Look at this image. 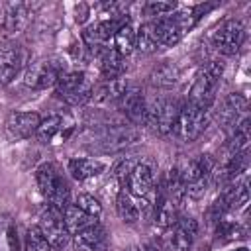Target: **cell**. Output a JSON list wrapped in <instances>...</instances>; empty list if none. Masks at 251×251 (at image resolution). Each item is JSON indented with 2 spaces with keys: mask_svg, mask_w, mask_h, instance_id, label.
Listing matches in <instances>:
<instances>
[{
  "mask_svg": "<svg viewBox=\"0 0 251 251\" xmlns=\"http://www.w3.org/2000/svg\"><path fill=\"white\" fill-rule=\"evenodd\" d=\"M75 206H76V208H80L82 212H86V214L94 216V218H98V216H100V212H102L100 202H98L94 196H90V194H78V196H76Z\"/></svg>",
  "mask_w": 251,
  "mask_h": 251,
  "instance_id": "34",
  "label": "cell"
},
{
  "mask_svg": "<svg viewBox=\"0 0 251 251\" xmlns=\"http://www.w3.org/2000/svg\"><path fill=\"white\" fill-rule=\"evenodd\" d=\"M233 251H249L247 247H239V249H233Z\"/></svg>",
  "mask_w": 251,
  "mask_h": 251,
  "instance_id": "36",
  "label": "cell"
},
{
  "mask_svg": "<svg viewBox=\"0 0 251 251\" xmlns=\"http://www.w3.org/2000/svg\"><path fill=\"white\" fill-rule=\"evenodd\" d=\"M153 180H155L153 167H151L149 163L139 161V163L133 167V171L127 175V178H126V186H127V192H129L131 196H139V198H143V196H147V194L151 192V188H153Z\"/></svg>",
  "mask_w": 251,
  "mask_h": 251,
  "instance_id": "18",
  "label": "cell"
},
{
  "mask_svg": "<svg viewBox=\"0 0 251 251\" xmlns=\"http://www.w3.org/2000/svg\"><path fill=\"white\" fill-rule=\"evenodd\" d=\"M57 86V96L67 102V104H84L88 98H90V92H92V78L82 73V71H75V73H65L59 82L55 84Z\"/></svg>",
  "mask_w": 251,
  "mask_h": 251,
  "instance_id": "7",
  "label": "cell"
},
{
  "mask_svg": "<svg viewBox=\"0 0 251 251\" xmlns=\"http://www.w3.org/2000/svg\"><path fill=\"white\" fill-rule=\"evenodd\" d=\"M63 75H65V63L61 59H55V57L39 59L27 67L24 75V82L33 90H43L57 84Z\"/></svg>",
  "mask_w": 251,
  "mask_h": 251,
  "instance_id": "6",
  "label": "cell"
},
{
  "mask_svg": "<svg viewBox=\"0 0 251 251\" xmlns=\"http://www.w3.org/2000/svg\"><path fill=\"white\" fill-rule=\"evenodd\" d=\"M73 126L71 122H67V118L63 116H49L47 120H41L35 135L39 139V143H55L57 139H67L71 133Z\"/></svg>",
  "mask_w": 251,
  "mask_h": 251,
  "instance_id": "19",
  "label": "cell"
},
{
  "mask_svg": "<svg viewBox=\"0 0 251 251\" xmlns=\"http://www.w3.org/2000/svg\"><path fill=\"white\" fill-rule=\"evenodd\" d=\"M165 188H167L169 198H171L175 204H178V202L186 196V192H184V180H182V175H180V167H178V165H175V167L169 171Z\"/></svg>",
  "mask_w": 251,
  "mask_h": 251,
  "instance_id": "28",
  "label": "cell"
},
{
  "mask_svg": "<svg viewBox=\"0 0 251 251\" xmlns=\"http://www.w3.org/2000/svg\"><path fill=\"white\" fill-rule=\"evenodd\" d=\"M206 120H208V110L206 108H200L192 102H186L178 110L176 122L173 126V133L180 141L190 143V141H194L196 137L202 135V131L206 129Z\"/></svg>",
  "mask_w": 251,
  "mask_h": 251,
  "instance_id": "5",
  "label": "cell"
},
{
  "mask_svg": "<svg viewBox=\"0 0 251 251\" xmlns=\"http://www.w3.org/2000/svg\"><path fill=\"white\" fill-rule=\"evenodd\" d=\"M245 108H247L245 96L239 94V92H231V94H227V96L224 98V102H222V106H220V110H218V120H220L226 127H233V126L239 122V118L243 116Z\"/></svg>",
  "mask_w": 251,
  "mask_h": 251,
  "instance_id": "20",
  "label": "cell"
},
{
  "mask_svg": "<svg viewBox=\"0 0 251 251\" xmlns=\"http://www.w3.org/2000/svg\"><path fill=\"white\" fill-rule=\"evenodd\" d=\"M43 233V237L47 239V243L53 247V249H63L67 243H69V229L65 226V220H63V210L55 208V206H49L41 210L39 214V226H37Z\"/></svg>",
  "mask_w": 251,
  "mask_h": 251,
  "instance_id": "9",
  "label": "cell"
},
{
  "mask_svg": "<svg viewBox=\"0 0 251 251\" xmlns=\"http://www.w3.org/2000/svg\"><path fill=\"white\" fill-rule=\"evenodd\" d=\"M196 231H198V224L194 218L190 216L176 218V222L169 227V233L165 235L167 251H188Z\"/></svg>",
  "mask_w": 251,
  "mask_h": 251,
  "instance_id": "11",
  "label": "cell"
},
{
  "mask_svg": "<svg viewBox=\"0 0 251 251\" xmlns=\"http://www.w3.org/2000/svg\"><path fill=\"white\" fill-rule=\"evenodd\" d=\"M27 245H29V251H49L51 249V245L47 243V239L43 237V233L37 226L27 229Z\"/></svg>",
  "mask_w": 251,
  "mask_h": 251,
  "instance_id": "35",
  "label": "cell"
},
{
  "mask_svg": "<svg viewBox=\"0 0 251 251\" xmlns=\"http://www.w3.org/2000/svg\"><path fill=\"white\" fill-rule=\"evenodd\" d=\"M39 124H41V118L35 112H12L4 122V131L8 139L20 141V139L31 137L37 131Z\"/></svg>",
  "mask_w": 251,
  "mask_h": 251,
  "instance_id": "13",
  "label": "cell"
},
{
  "mask_svg": "<svg viewBox=\"0 0 251 251\" xmlns=\"http://www.w3.org/2000/svg\"><path fill=\"white\" fill-rule=\"evenodd\" d=\"M247 198H249L247 178H243V180H239V182L233 180V184L222 194V200H224V204H226L227 210H235V208L243 206V204L247 202Z\"/></svg>",
  "mask_w": 251,
  "mask_h": 251,
  "instance_id": "26",
  "label": "cell"
},
{
  "mask_svg": "<svg viewBox=\"0 0 251 251\" xmlns=\"http://www.w3.org/2000/svg\"><path fill=\"white\" fill-rule=\"evenodd\" d=\"M67 169L75 180H86L100 175L106 169V165L98 159H71Z\"/></svg>",
  "mask_w": 251,
  "mask_h": 251,
  "instance_id": "24",
  "label": "cell"
},
{
  "mask_svg": "<svg viewBox=\"0 0 251 251\" xmlns=\"http://www.w3.org/2000/svg\"><path fill=\"white\" fill-rule=\"evenodd\" d=\"M25 51L18 45L0 47V86L8 84L24 67Z\"/></svg>",
  "mask_w": 251,
  "mask_h": 251,
  "instance_id": "16",
  "label": "cell"
},
{
  "mask_svg": "<svg viewBox=\"0 0 251 251\" xmlns=\"http://www.w3.org/2000/svg\"><path fill=\"white\" fill-rule=\"evenodd\" d=\"M143 12H145V16H151V18H165V16H169V14H173L175 10H176V4L175 2H145L143 4V8H141Z\"/></svg>",
  "mask_w": 251,
  "mask_h": 251,
  "instance_id": "32",
  "label": "cell"
},
{
  "mask_svg": "<svg viewBox=\"0 0 251 251\" xmlns=\"http://www.w3.org/2000/svg\"><path fill=\"white\" fill-rule=\"evenodd\" d=\"M116 210H118V216L126 224H135L139 220V208H137V204L133 202V198H131V194L127 190H120L118 192Z\"/></svg>",
  "mask_w": 251,
  "mask_h": 251,
  "instance_id": "27",
  "label": "cell"
},
{
  "mask_svg": "<svg viewBox=\"0 0 251 251\" xmlns=\"http://www.w3.org/2000/svg\"><path fill=\"white\" fill-rule=\"evenodd\" d=\"M178 167H180V175H182V180H184V192L194 200L202 198L206 194L210 175L214 173V167H216L212 155L194 157L188 163L178 165Z\"/></svg>",
  "mask_w": 251,
  "mask_h": 251,
  "instance_id": "4",
  "label": "cell"
},
{
  "mask_svg": "<svg viewBox=\"0 0 251 251\" xmlns=\"http://www.w3.org/2000/svg\"><path fill=\"white\" fill-rule=\"evenodd\" d=\"M118 106H120L122 114H124L133 126H141V124H145L147 102H145V96H143L141 88H137V86H127L126 92L122 94Z\"/></svg>",
  "mask_w": 251,
  "mask_h": 251,
  "instance_id": "14",
  "label": "cell"
},
{
  "mask_svg": "<svg viewBox=\"0 0 251 251\" xmlns=\"http://www.w3.org/2000/svg\"><path fill=\"white\" fill-rule=\"evenodd\" d=\"M127 82L126 78H110V80H102L96 86H92L90 92V102L94 106H110V104H118L122 94L126 92Z\"/></svg>",
  "mask_w": 251,
  "mask_h": 251,
  "instance_id": "15",
  "label": "cell"
},
{
  "mask_svg": "<svg viewBox=\"0 0 251 251\" xmlns=\"http://www.w3.org/2000/svg\"><path fill=\"white\" fill-rule=\"evenodd\" d=\"M129 251H141V249H137V247H131V249H129Z\"/></svg>",
  "mask_w": 251,
  "mask_h": 251,
  "instance_id": "37",
  "label": "cell"
},
{
  "mask_svg": "<svg viewBox=\"0 0 251 251\" xmlns=\"http://www.w3.org/2000/svg\"><path fill=\"white\" fill-rule=\"evenodd\" d=\"M63 220H65V226H67L69 233H73V235H76V233H80L82 229H86V227H90V226L96 224V218H94V216L82 212V210L76 208L75 204H69V206L63 210Z\"/></svg>",
  "mask_w": 251,
  "mask_h": 251,
  "instance_id": "23",
  "label": "cell"
},
{
  "mask_svg": "<svg viewBox=\"0 0 251 251\" xmlns=\"http://www.w3.org/2000/svg\"><path fill=\"white\" fill-rule=\"evenodd\" d=\"M104 245H106V231L98 222L75 235L76 251H102Z\"/></svg>",
  "mask_w": 251,
  "mask_h": 251,
  "instance_id": "21",
  "label": "cell"
},
{
  "mask_svg": "<svg viewBox=\"0 0 251 251\" xmlns=\"http://www.w3.org/2000/svg\"><path fill=\"white\" fill-rule=\"evenodd\" d=\"M35 180H37V188L41 196L49 202V206H55L59 210H65L69 206L71 188L61 169L55 163H43L41 167H37Z\"/></svg>",
  "mask_w": 251,
  "mask_h": 251,
  "instance_id": "1",
  "label": "cell"
},
{
  "mask_svg": "<svg viewBox=\"0 0 251 251\" xmlns=\"http://www.w3.org/2000/svg\"><path fill=\"white\" fill-rule=\"evenodd\" d=\"M29 22V4L25 2H16V4H10L6 10H4V29L8 33H18L22 31Z\"/></svg>",
  "mask_w": 251,
  "mask_h": 251,
  "instance_id": "22",
  "label": "cell"
},
{
  "mask_svg": "<svg viewBox=\"0 0 251 251\" xmlns=\"http://www.w3.org/2000/svg\"><path fill=\"white\" fill-rule=\"evenodd\" d=\"M180 104L173 98H157L151 104H147V116L145 124L159 135H167L173 131V126L176 122Z\"/></svg>",
  "mask_w": 251,
  "mask_h": 251,
  "instance_id": "8",
  "label": "cell"
},
{
  "mask_svg": "<svg viewBox=\"0 0 251 251\" xmlns=\"http://www.w3.org/2000/svg\"><path fill=\"white\" fill-rule=\"evenodd\" d=\"M194 22H196V18L192 16V10H180V12L175 10L173 14L165 16V18L151 20L147 24H149L157 43L171 47L182 39V35L194 25Z\"/></svg>",
  "mask_w": 251,
  "mask_h": 251,
  "instance_id": "3",
  "label": "cell"
},
{
  "mask_svg": "<svg viewBox=\"0 0 251 251\" xmlns=\"http://www.w3.org/2000/svg\"><path fill=\"white\" fill-rule=\"evenodd\" d=\"M216 233L222 241H233V239H243L245 237V229L235 224V222H227V220H218V227Z\"/></svg>",
  "mask_w": 251,
  "mask_h": 251,
  "instance_id": "31",
  "label": "cell"
},
{
  "mask_svg": "<svg viewBox=\"0 0 251 251\" xmlns=\"http://www.w3.org/2000/svg\"><path fill=\"white\" fill-rule=\"evenodd\" d=\"M243 24L239 20H226L212 35L214 47L224 55H235L243 43Z\"/></svg>",
  "mask_w": 251,
  "mask_h": 251,
  "instance_id": "10",
  "label": "cell"
},
{
  "mask_svg": "<svg viewBox=\"0 0 251 251\" xmlns=\"http://www.w3.org/2000/svg\"><path fill=\"white\" fill-rule=\"evenodd\" d=\"M96 59H98V65H100V73L104 76V80H110V78H122V75L126 73V63H124V57L114 49V47H106V45H100L96 49H92Z\"/></svg>",
  "mask_w": 251,
  "mask_h": 251,
  "instance_id": "17",
  "label": "cell"
},
{
  "mask_svg": "<svg viewBox=\"0 0 251 251\" xmlns=\"http://www.w3.org/2000/svg\"><path fill=\"white\" fill-rule=\"evenodd\" d=\"M135 35H137V29L133 27V24L129 20H126L114 33V49L122 57H127L135 49Z\"/></svg>",
  "mask_w": 251,
  "mask_h": 251,
  "instance_id": "25",
  "label": "cell"
},
{
  "mask_svg": "<svg viewBox=\"0 0 251 251\" xmlns=\"http://www.w3.org/2000/svg\"><path fill=\"white\" fill-rule=\"evenodd\" d=\"M176 80H178V73L173 63H161L151 73V82L157 86H163V88H171Z\"/></svg>",
  "mask_w": 251,
  "mask_h": 251,
  "instance_id": "29",
  "label": "cell"
},
{
  "mask_svg": "<svg viewBox=\"0 0 251 251\" xmlns=\"http://www.w3.org/2000/svg\"><path fill=\"white\" fill-rule=\"evenodd\" d=\"M159 43L149 27V24H143L139 29H137V35H135V49L141 53V55H149L153 51H157Z\"/></svg>",
  "mask_w": 251,
  "mask_h": 251,
  "instance_id": "30",
  "label": "cell"
},
{
  "mask_svg": "<svg viewBox=\"0 0 251 251\" xmlns=\"http://www.w3.org/2000/svg\"><path fill=\"white\" fill-rule=\"evenodd\" d=\"M137 163H139V159H137V157H122V159L114 165L112 173H114V176H116L120 182H126L127 175L133 171V167H135Z\"/></svg>",
  "mask_w": 251,
  "mask_h": 251,
  "instance_id": "33",
  "label": "cell"
},
{
  "mask_svg": "<svg viewBox=\"0 0 251 251\" xmlns=\"http://www.w3.org/2000/svg\"><path fill=\"white\" fill-rule=\"evenodd\" d=\"M222 75H224V63L222 61H208L206 65H202L194 76V82L190 86L186 102H192V104L208 110L214 102Z\"/></svg>",
  "mask_w": 251,
  "mask_h": 251,
  "instance_id": "2",
  "label": "cell"
},
{
  "mask_svg": "<svg viewBox=\"0 0 251 251\" xmlns=\"http://www.w3.org/2000/svg\"><path fill=\"white\" fill-rule=\"evenodd\" d=\"M139 139V131L131 126H124V124H116V126H108L104 127V131L100 133V147L106 153H116L122 151L126 147H129L131 143H135Z\"/></svg>",
  "mask_w": 251,
  "mask_h": 251,
  "instance_id": "12",
  "label": "cell"
}]
</instances>
